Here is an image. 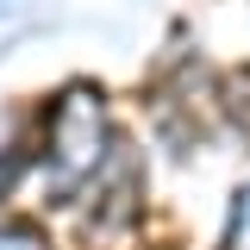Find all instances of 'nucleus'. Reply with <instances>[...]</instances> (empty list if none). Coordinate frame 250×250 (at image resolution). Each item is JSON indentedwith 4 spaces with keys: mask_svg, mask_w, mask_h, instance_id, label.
<instances>
[{
    "mask_svg": "<svg viewBox=\"0 0 250 250\" xmlns=\"http://www.w3.org/2000/svg\"><path fill=\"white\" fill-rule=\"evenodd\" d=\"M225 250H250V188L238 194V207H231V231H225Z\"/></svg>",
    "mask_w": 250,
    "mask_h": 250,
    "instance_id": "obj_2",
    "label": "nucleus"
},
{
    "mask_svg": "<svg viewBox=\"0 0 250 250\" xmlns=\"http://www.w3.org/2000/svg\"><path fill=\"white\" fill-rule=\"evenodd\" d=\"M100 156H106V119H100V100H94L88 88L62 94V106H57V169H62V175H88Z\"/></svg>",
    "mask_w": 250,
    "mask_h": 250,
    "instance_id": "obj_1",
    "label": "nucleus"
},
{
    "mask_svg": "<svg viewBox=\"0 0 250 250\" xmlns=\"http://www.w3.org/2000/svg\"><path fill=\"white\" fill-rule=\"evenodd\" d=\"M231 100H238V106H244V100H250V75H238V82H231ZM238 125H244V131H250V113H238Z\"/></svg>",
    "mask_w": 250,
    "mask_h": 250,
    "instance_id": "obj_4",
    "label": "nucleus"
},
{
    "mask_svg": "<svg viewBox=\"0 0 250 250\" xmlns=\"http://www.w3.org/2000/svg\"><path fill=\"white\" fill-rule=\"evenodd\" d=\"M0 250H50L31 225H0Z\"/></svg>",
    "mask_w": 250,
    "mask_h": 250,
    "instance_id": "obj_3",
    "label": "nucleus"
}]
</instances>
